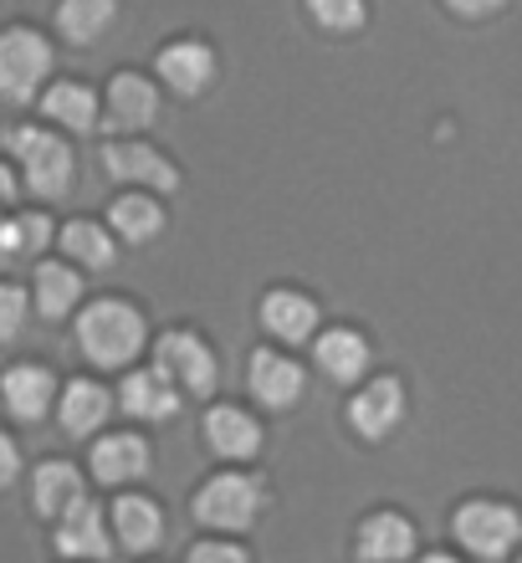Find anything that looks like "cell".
<instances>
[{
    "instance_id": "obj_1",
    "label": "cell",
    "mask_w": 522,
    "mask_h": 563,
    "mask_svg": "<svg viewBox=\"0 0 522 563\" xmlns=\"http://www.w3.org/2000/svg\"><path fill=\"white\" fill-rule=\"evenodd\" d=\"M77 343H82V354L92 364H103V369H123L129 358L144 349V318H138L129 302H92L82 318H77Z\"/></svg>"
},
{
    "instance_id": "obj_2",
    "label": "cell",
    "mask_w": 522,
    "mask_h": 563,
    "mask_svg": "<svg viewBox=\"0 0 522 563\" xmlns=\"http://www.w3.org/2000/svg\"><path fill=\"white\" fill-rule=\"evenodd\" d=\"M52 73V46L31 26L0 31V98L5 103H31L36 88Z\"/></svg>"
},
{
    "instance_id": "obj_3",
    "label": "cell",
    "mask_w": 522,
    "mask_h": 563,
    "mask_svg": "<svg viewBox=\"0 0 522 563\" xmlns=\"http://www.w3.org/2000/svg\"><path fill=\"white\" fill-rule=\"evenodd\" d=\"M5 144L15 148V159L26 169L31 195H42V200L67 195V185H73V148L62 144V139H52L46 129H11Z\"/></svg>"
},
{
    "instance_id": "obj_4",
    "label": "cell",
    "mask_w": 522,
    "mask_h": 563,
    "mask_svg": "<svg viewBox=\"0 0 522 563\" xmlns=\"http://www.w3.org/2000/svg\"><path fill=\"white\" fill-rule=\"evenodd\" d=\"M256 512H262V487H256L252 476H210L200 497H195V518L206 522V528H225V533H241V528H252Z\"/></svg>"
},
{
    "instance_id": "obj_5",
    "label": "cell",
    "mask_w": 522,
    "mask_h": 563,
    "mask_svg": "<svg viewBox=\"0 0 522 563\" xmlns=\"http://www.w3.org/2000/svg\"><path fill=\"white\" fill-rule=\"evenodd\" d=\"M456 538L477 559H508L522 538V518L508 503H466L456 512Z\"/></svg>"
},
{
    "instance_id": "obj_6",
    "label": "cell",
    "mask_w": 522,
    "mask_h": 563,
    "mask_svg": "<svg viewBox=\"0 0 522 563\" xmlns=\"http://www.w3.org/2000/svg\"><path fill=\"white\" fill-rule=\"evenodd\" d=\"M154 369H165L179 385V395H210L221 369H215V354L206 349V339L195 333H165L159 349H154Z\"/></svg>"
},
{
    "instance_id": "obj_7",
    "label": "cell",
    "mask_w": 522,
    "mask_h": 563,
    "mask_svg": "<svg viewBox=\"0 0 522 563\" xmlns=\"http://www.w3.org/2000/svg\"><path fill=\"white\" fill-rule=\"evenodd\" d=\"M348 420L364 441H385L389 430L404 420V389L400 379H374L369 389H358L354 405H348Z\"/></svg>"
},
{
    "instance_id": "obj_8",
    "label": "cell",
    "mask_w": 522,
    "mask_h": 563,
    "mask_svg": "<svg viewBox=\"0 0 522 563\" xmlns=\"http://www.w3.org/2000/svg\"><path fill=\"white\" fill-rule=\"evenodd\" d=\"M103 169L113 179H129V185H149V190H175L179 185V169L165 159V154H154L144 144H108L103 148Z\"/></svg>"
},
{
    "instance_id": "obj_9",
    "label": "cell",
    "mask_w": 522,
    "mask_h": 563,
    "mask_svg": "<svg viewBox=\"0 0 522 563\" xmlns=\"http://www.w3.org/2000/svg\"><path fill=\"white\" fill-rule=\"evenodd\" d=\"M31 503L42 518H67L77 503H88V492H82V472H77L73 461H42L36 476H31Z\"/></svg>"
},
{
    "instance_id": "obj_10",
    "label": "cell",
    "mask_w": 522,
    "mask_h": 563,
    "mask_svg": "<svg viewBox=\"0 0 522 563\" xmlns=\"http://www.w3.org/2000/svg\"><path fill=\"white\" fill-rule=\"evenodd\" d=\"M149 472V445L144 435H103L92 445V476L103 487H123V482H138Z\"/></svg>"
},
{
    "instance_id": "obj_11",
    "label": "cell",
    "mask_w": 522,
    "mask_h": 563,
    "mask_svg": "<svg viewBox=\"0 0 522 563\" xmlns=\"http://www.w3.org/2000/svg\"><path fill=\"white\" fill-rule=\"evenodd\" d=\"M358 559L364 563H404L415 559V528L400 512H374L358 528Z\"/></svg>"
},
{
    "instance_id": "obj_12",
    "label": "cell",
    "mask_w": 522,
    "mask_h": 563,
    "mask_svg": "<svg viewBox=\"0 0 522 563\" xmlns=\"http://www.w3.org/2000/svg\"><path fill=\"white\" fill-rule=\"evenodd\" d=\"M252 395L271 410H292L302 395V369L292 358L271 354V349H256L252 354Z\"/></svg>"
},
{
    "instance_id": "obj_13",
    "label": "cell",
    "mask_w": 522,
    "mask_h": 563,
    "mask_svg": "<svg viewBox=\"0 0 522 563\" xmlns=\"http://www.w3.org/2000/svg\"><path fill=\"white\" fill-rule=\"evenodd\" d=\"M119 400H123V410L138 420H169L179 410V385L165 369H138L123 379Z\"/></svg>"
},
{
    "instance_id": "obj_14",
    "label": "cell",
    "mask_w": 522,
    "mask_h": 563,
    "mask_svg": "<svg viewBox=\"0 0 522 563\" xmlns=\"http://www.w3.org/2000/svg\"><path fill=\"white\" fill-rule=\"evenodd\" d=\"M0 395H5V410L15 420H42L52 410V395H57V379L42 369V364H15L5 379H0Z\"/></svg>"
},
{
    "instance_id": "obj_15",
    "label": "cell",
    "mask_w": 522,
    "mask_h": 563,
    "mask_svg": "<svg viewBox=\"0 0 522 563\" xmlns=\"http://www.w3.org/2000/svg\"><path fill=\"white\" fill-rule=\"evenodd\" d=\"M206 435H210V451H221L231 461H252L262 451V426L246 410H236V405H215L206 416Z\"/></svg>"
},
{
    "instance_id": "obj_16",
    "label": "cell",
    "mask_w": 522,
    "mask_h": 563,
    "mask_svg": "<svg viewBox=\"0 0 522 563\" xmlns=\"http://www.w3.org/2000/svg\"><path fill=\"white\" fill-rule=\"evenodd\" d=\"M154 113H159L154 82H144L138 73H119L108 82V119H113V129H144V123H154Z\"/></svg>"
},
{
    "instance_id": "obj_17",
    "label": "cell",
    "mask_w": 522,
    "mask_h": 563,
    "mask_svg": "<svg viewBox=\"0 0 522 563\" xmlns=\"http://www.w3.org/2000/svg\"><path fill=\"white\" fill-rule=\"evenodd\" d=\"M159 77H165L175 92H200L210 88L215 77V52L206 42H175L159 52Z\"/></svg>"
},
{
    "instance_id": "obj_18",
    "label": "cell",
    "mask_w": 522,
    "mask_h": 563,
    "mask_svg": "<svg viewBox=\"0 0 522 563\" xmlns=\"http://www.w3.org/2000/svg\"><path fill=\"white\" fill-rule=\"evenodd\" d=\"M57 553H67V559H108V528L92 503H77L57 522Z\"/></svg>"
},
{
    "instance_id": "obj_19",
    "label": "cell",
    "mask_w": 522,
    "mask_h": 563,
    "mask_svg": "<svg viewBox=\"0 0 522 563\" xmlns=\"http://www.w3.org/2000/svg\"><path fill=\"white\" fill-rule=\"evenodd\" d=\"M108 410H113V395L92 379H73L62 389V430L67 435H92L108 420Z\"/></svg>"
},
{
    "instance_id": "obj_20",
    "label": "cell",
    "mask_w": 522,
    "mask_h": 563,
    "mask_svg": "<svg viewBox=\"0 0 522 563\" xmlns=\"http://www.w3.org/2000/svg\"><path fill=\"white\" fill-rule=\"evenodd\" d=\"M262 323H267L282 343H302V339H313L318 308L302 292H267L262 297Z\"/></svg>"
},
{
    "instance_id": "obj_21",
    "label": "cell",
    "mask_w": 522,
    "mask_h": 563,
    "mask_svg": "<svg viewBox=\"0 0 522 563\" xmlns=\"http://www.w3.org/2000/svg\"><path fill=\"white\" fill-rule=\"evenodd\" d=\"M318 369L329 379H338V385H348V379H358L369 369V343L358 339L354 328H333V333L318 339Z\"/></svg>"
},
{
    "instance_id": "obj_22",
    "label": "cell",
    "mask_w": 522,
    "mask_h": 563,
    "mask_svg": "<svg viewBox=\"0 0 522 563\" xmlns=\"http://www.w3.org/2000/svg\"><path fill=\"white\" fill-rule=\"evenodd\" d=\"M113 528H119V538L134 553L159 549V538H165V512H159L149 497H119V503H113Z\"/></svg>"
},
{
    "instance_id": "obj_23",
    "label": "cell",
    "mask_w": 522,
    "mask_h": 563,
    "mask_svg": "<svg viewBox=\"0 0 522 563\" xmlns=\"http://www.w3.org/2000/svg\"><path fill=\"white\" fill-rule=\"evenodd\" d=\"M113 15H119V0H62L57 26L73 46H92L108 26H113Z\"/></svg>"
},
{
    "instance_id": "obj_24",
    "label": "cell",
    "mask_w": 522,
    "mask_h": 563,
    "mask_svg": "<svg viewBox=\"0 0 522 563\" xmlns=\"http://www.w3.org/2000/svg\"><path fill=\"white\" fill-rule=\"evenodd\" d=\"M42 108H46V119H57L62 129H73V134L98 129V98H92V88H82V82H52Z\"/></svg>"
},
{
    "instance_id": "obj_25",
    "label": "cell",
    "mask_w": 522,
    "mask_h": 563,
    "mask_svg": "<svg viewBox=\"0 0 522 563\" xmlns=\"http://www.w3.org/2000/svg\"><path fill=\"white\" fill-rule=\"evenodd\" d=\"M77 297H82V277L73 267H57V262L36 267V308H42V318H67L77 308Z\"/></svg>"
},
{
    "instance_id": "obj_26",
    "label": "cell",
    "mask_w": 522,
    "mask_h": 563,
    "mask_svg": "<svg viewBox=\"0 0 522 563\" xmlns=\"http://www.w3.org/2000/svg\"><path fill=\"white\" fill-rule=\"evenodd\" d=\"M113 231L123 241L144 246V241H154L165 231V210L154 206L149 195H123V200H113Z\"/></svg>"
},
{
    "instance_id": "obj_27",
    "label": "cell",
    "mask_w": 522,
    "mask_h": 563,
    "mask_svg": "<svg viewBox=\"0 0 522 563\" xmlns=\"http://www.w3.org/2000/svg\"><path fill=\"white\" fill-rule=\"evenodd\" d=\"M62 252L73 256V262H82V267H92V272L113 267V236L92 221H67L62 225Z\"/></svg>"
},
{
    "instance_id": "obj_28",
    "label": "cell",
    "mask_w": 522,
    "mask_h": 563,
    "mask_svg": "<svg viewBox=\"0 0 522 563\" xmlns=\"http://www.w3.org/2000/svg\"><path fill=\"white\" fill-rule=\"evenodd\" d=\"M308 11L318 15V26H329V31L364 26V0H308Z\"/></svg>"
},
{
    "instance_id": "obj_29",
    "label": "cell",
    "mask_w": 522,
    "mask_h": 563,
    "mask_svg": "<svg viewBox=\"0 0 522 563\" xmlns=\"http://www.w3.org/2000/svg\"><path fill=\"white\" fill-rule=\"evenodd\" d=\"M21 328H26V292L0 282V343H11Z\"/></svg>"
},
{
    "instance_id": "obj_30",
    "label": "cell",
    "mask_w": 522,
    "mask_h": 563,
    "mask_svg": "<svg viewBox=\"0 0 522 563\" xmlns=\"http://www.w3.org/2000/svg\"><path fill=\"white\" fill-rule=\"evenodd\" d=\"M185 563H252V559H246L236 543H195Z\"/></svg>"
},
{
    "instance_id": "obj_31",
    "label": "cell",
    "mask_w": 522,
    "mask_h": 563,
    "mask_svg": "<svg viewBox=\"0 0 522 563\" xmlns=\"http://www.w3.org/2000/svg\"><path fill=\"white\" fill-rule=\"evenodd\" d=\"M21 252H42L46 241H52V221L46 216H21Z\"/></svg>"
},
{
    "instance_id": "obj_32",
    "label": "cell",
    "mask_w": 522,
    "mask_h": 563,
    "mask_svg": "<svg viewBox=\"0 0 522 563\" xmlns=\"http://www.w3.org/2000/svg\"><path fill=\"white\" fill-rule=\"evenodd\" d=\"M15 472H21V451H15L11 435H0V492L15 482Z\"/></svg>"
},
{
    "instance_id": "obj_33",
    "label": "cell",
    "mask_w": 522,
    "mask_h": 563,
    "mask_svg": "<svg viewBox=\"0 0 522 563\" xmlns=\"http://www.w3.org/2000/svg\"><path fill=\"white\" fill-rule=\"evenodd\" d=\"M5 256H21V225L15 221H0V262Z\"/></svg>"
},
{
    "instance_id": "obj_34",
    "label": "cell",
    "mask_w": 522,
    "mask_h": 563,
    "mask_svg": "<svg viewBox=\"0 0 522 563\" xmlns=\"http://www.w3.org/2000/svg\"><path fill=\"white\" fill-rule=\"evenodd\" d=\"M451 11H462V15H492V11H502V0H451Z\"/></svg>"
},
{
    "instance_id": "obj_35",
    "label": "cell",
    "mask_w": 522,
    "mask_h": 563,
    "mask_svg": "<svg viewBox=\"0 0 522 563\" xmlns=\"http://www.w3.org/2000/svg\"><path fill=\"white\" fill-rule=\"evenodd\" d=\"M5 200H15V175L0 164V206H5Z\"/></svg>"
},
{
    "instance_id": "obj_36",
    "label": "cell",
    "mask_w": 522,
    "mask_h": 563,
    "mask_svg": "<svg viewBox=\"0 0 522 563\" xmlns=\"http://www.w3.org/2000/svg\"><path fill=\"white\" fill-rule=\"evenodd\" d=\"M420 563H456V559H446V553H435V559H420Z\"/></svg>"
}]
</instances>
